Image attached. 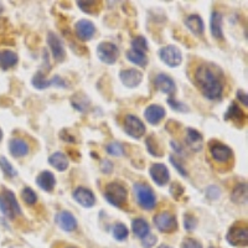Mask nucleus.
Returning <instances> with one entry per match:
<instances>
[{
	"mask_svg": "<svg viewBox=\"0 0 248 248\" xmlns=\"http://www.w3.org/2000/svg\"><path fill=\"white\" fill-rule=\"evenodd\" d=\"M194 79L203 97L210 101L221 99L223 93V77L217 66L202 63L195 70Z\"/></svg>",
	"mask_w": 248,
	"mask_h": 248,
	"instance_id": "obj_1",
	"label": "nucleus"
},
{
	"mask_svg": "<svg viewBox=\"0 0 248 248\" xmlns=\"http://www.w3.org/2000/svg\"><path fill=\"white\" fill-rule=\"evenodd\" d=\"M105 198L112 206L122 209L127 205V189L119 183H109L105 187Z\"/></svg>",
	"mask_w": 248,
	"mask_h": 248,
	"instance_id": "obj_2",
	"label": "nucleus"
},
{
	"mask_svg": "<svg viewBox=\"0 0 248 248\" xmlns=\"http://www.w3.org/2000/svg\"><path fill=\"white\" fill-rule=\"evenodd\" d=\"M134 195H136L137 202L144 210H153L156 206V198L148 184L144 183H137L134 184Z\"/></svg>",
	"mask_w": 248,
	"mask_h": 248,
	"instance_id": "obj_3",
	"label": "nucleus"
},
{
	"mask_svg": "<svg viewBox=\"0 0 248 248\" xmlns=\"http://www.w3.org/2000/svg\"><path fill=\"white\" fill-rule=\"evenodd\" d=\"M0 211L3 212L8 218L15 220L17 216L21 215V209L17 203L14 192L8 189H4L0 194Z\"/></svg>",
	"mask_w": 248,
	"mask_h": 248,
	"instance_id": "obj_4",
	"label": "nucleus"
},
{
	"mask_svg": "<svg viewBox=\"0 0 248 248\" xmlns=\"http://www.w3.org/2000/svg\"><path fill=\"white\" fill-rule=\"evenodd\" d=\"M209 152L212 160L220 164H227L233 158V152L231 148L218 140H211L209 143Z\"/></svg>",
	"mask_w": 248,
	"mask_h": 248,
	"instance_id": "obj_5",
	"label": "nucleus"
},
{
	"mask_svg": "<svg viewBox=\"0 0 248 248\" xmlns=\"http://www.w3.org/2000/svg\"><path fill=\"white\" fill-rule=\"evenodd\" d=\"M155 227L163 233H171L175 230L178 229V220L175 215H172L169 211L159 212L153 218Z\"/></svg>",
	"mask_w": 248,
	"mask_h": 248,
	"instance_id": "obj_6",
	"label": "nucleus"
},
{
	"mask_svg": "<svg viewBox=\"0 0 248 248\" xmlns=\"http://www.w3.org/2000/svg\"><path fill=\"white\" fill-rule=\"evenodd\" d=\"M159 57L169 67H178L183 62V54L180 48L174 45L164 46L159 50Z\"/></svg>",
	"mask_w": 248,
	"mask_h": 248,
	"instance_id": "obj_7",
	"label": "nucleus"
},
{
	"mask_svg": "<svg viewBox=\"0 0 248 248\" xmlns=\"http://www.w3.org/2000/svg\"><path fill=\"white\" fill-rule=\"evenodd\" d=\"M124 132L134 139H140L145 134V125L137 116L128 114L124 118Z\"/></svg>",
	"mask_w": 248,
	"mask_h": 248,
	"instance_id": "obj_8",
	"label": "nucleus"
},
{
	"mask_svg": "<svg viewBox=\"0 0 248 248\" xmlns=\"http://www.w3.org/2000/svg\"><path fill=\"white\" fill-rule=\"evenodd\" d=\"M97 56L106 65H113L119 57V48L112 43H102L97 47Z\"/></svg>",
	"mask_w": 248,
	"mask_h": 248,
	"instance_id": "obj_9",
	"label": "nucleus"
},
{
	"mask_svg": "<svg viewBox=\"0 0 248 248\" xmlns=\"http://www.w3.org/2000/svg\"><path fill=\"white\" fill-rule=\"evenodd\" d=\"M230 245L232 246H247L248 230L246 225H233L226 236Z\"/></svg>",
	"mask_w": 248,
	"mask_h": 248,
	"instance_id": "obj_10",
	"label": "nucleus"
},
{
	"mask_svg": "<svg viewBox=\"0 0 248 248\" xmlns=\"http://www.w3.org/2000/svg\"><path fill=\"white\" fill-rule=\"evenodd\" d=\"M32 82V86L37 90H46V88L51 87V86H57V87L61 88H67V85H66V82L61 78L60 76H55L52 78L47 79L44 77V75L41 72H36L35 76L32 77L31 79Z\"/></svg>",
	"mask_w": 248,
	"mask_h": 248,
	"instance_id": "obj_11",
	"label": "nucleus"
},
{
	"mask_svg": "<svg viewBox=\"0 0 248 248\" xmlns=\"http://www.w3.org/2000/svg\"><path fill=\"white\" fill-rule=\"evenodd\" d=\"M150 178L158 186L167 185L170 180V172L168 168L161 163H155L150 167Z\"/></svg>",
	"mask_w": 248,
	"mask_h": 248,
	"instance_id": "obj_12",
	"label": "nucleus"
},
{
	"mask_svg": "<svg viewBox=\"0 0 248 248\" xmlns=\"http://www.w3.org/2000/svg\"><path fill=\"white\" fill-rule=\"evenodd\" d=\"M119 77H121L122 83L128 88L138 87L143 81V74L136 68H127V70L121 71Z\"/></svg>",
	"mask_w": 248,
	"mask_h": 248,
	"instance_id": "obj_13",
	"label": "nucleus"
},
{
	"mask_svg": "<svg viewBox=\"0 0 248 248\" xmlns=\"http://www.w3.org/2000/svg\"><path fill=\"white\" fill-rule=\"evenodd\" d=\"M47 45L50 47L51 54H52V57H54L55 61L61 62L65 60V47L62 45V41L60 40V37L57 35H55L54 32H50L47 35Z\"/></svg>",
	"mask_w": 248,
	"mask_h": 248,
	"instance_id": "obj_14",
	"label": "nucleus"
},
{
	"mask_svg": "<svg viewBox=\"0 0 248 248\" xmlns=\"http://www.w3.org/2000/svg\"><path fill=\"white\" fill-rule=\"evenodd\" d=\"M75 31H76V36L78 37L81 41H88V40L92 39L94 32H96V28H94L92 21L82 19L76 23V25H75Z\"/></svg>",
	"mask_w": 248,
	"mask_h": 248,
	"instance_id": "obj_15",
	"label": "nucleus"
},
{
	"mask_svg": "<svg viewBox=\"0 0 248 248\" xmlns=\"http://www.w3.org/2000/svg\"><path fill=\"white\" fill-rule=\"evenodd\" d=\"M74 199L77 203H79L83 207H92L96 203V198L94 194L87 187H77L74 191Z\"/></svg>",
	"mask_w": 248,
	"mask_h": 248,
	"instance_id": "obj_16",
	"label": "nucleus"
},
{
	"mask_svg": "<svg viewBox=\"0 0 248 248\" xmlns=\"http://www.w3.org/2000/svg\"><path fill=\"white\" fill-rule=\"evenodd\" d=\"M185 143L194 152H200L203 147L202 134L194 128H187L185 134Z\"/></svg>",
	"mask_w": 248,
	"mask_h": 248,
	"instance_id": "obj_17",
	"label": "nucleus"
},
{
	"mask_svg": "<svg viewBox=\"0 0 248 248\" xmlns=\"http://www.w3.org/2000/svg\"><path fill=\"white\" fill-rule=\"evenodd\" d=\"M56 223L61 230L66 232H72L77 229V220L75 216L68 211H62L55 217Z\"/></svg>",
	"mask_w": 248,
	"mask_h": 248,
	"instance_id": "obj_18",
	"label": "nucleus"
},
{
	"mask_svg": "<svg viewBox=\"0 0 248 248\" xmlns=\"http://www.w3.org/2000/svg\"><path fill=\"white\" fill-rule=\"evenodd\" d=\"M155 87L158 88L161 93L164 94H174L176 91V86H175L174 79L167 74H159L154 79Z\"/></svg>",
	"mask_w": 248,
	"mask_h": 248,
	"instance_id": "obj_19",
	"label": "nucleus"
},
{
	"mask_svg": "<svg viewBox=\"0 0 248 248\" xmlns=\"http://www.w3.org/2000/svg\"><path fill=\"white\" fill-rule=\"evenodd\" d=\"M9 152L14 158H23L30 152L28 141L21 138H13L9 141Z\"/></svg>",
	"mask_w": 248,
	"mask_h": 248,
	"instance_id": "obj_20",
	"label": "nucleus"
},
{
	"mask_svg": "<svg viewBox=\"0 0 248 248\" xmlns=\"http://www.w3.org/2000/svg\"><path fill=\"white\" fill-rule=\"evenodd\" d=\"M144 117H145L148 123L155 125L165 117V109L159 105H150L144 110Z\"/></svg>",
	"mask_w": 248,
	"mask_h": 248,
	"instance_id": "obj_21",
	"label": "nucleus"
},
{
	"mask_svg": "<svg viewBox=\"0 0 248 248\" xmlns=\"http://www.w3.org/2000/svg\"><path fill=\"white\" fill-rule=\"evenodd\" d=\"M225 121H230L234 124H243L246 122V113L237 103L232 102L225 113Z\"/></svg>",
	"mask_w": 248,
	"mask_h": 248,
	"instance_id": "obj_22",
	"label": "nucleus"
},
{
	"mask_svg": "<svg viewBox=\"0 0 248 248\" xmlns=\"http://www.w3.org/2000/svg\"><path fill=\"white\" fill-rule=\"evenodd\" d=\"M36 184L41 190L50 192L54 190L56 179H55V175L52 172L48 171V170H45V171L39 174V176L36 178Z\"/></svg>",
	"mask_w": 248,
	"mask_h": 248,
	"instance_id": "obj_23",
	"label": "nucleus"
},
{
	"mask_svg": "<svg viewBox=\"0 0 248 248\" xmlns=\"http://www.w3.org/2000/svg\"><path fill=\"white\" fill-rule=\"evenodd\" d=\"M185 25L194 35H196V36H202L203 31H205V25H203L202 19L199 15H189L185 19Z\"/></svg>",
	"mask_w": 248,
	"mask_h": 248,
	"instance_id": "obj_24",
	"label": "nucleus"
},
{
	"mask_svg": "<svg viewBox=\"0 0 248 248\" xmlns=\"http://www.w3.org/2000/svg\"><path fill=\"white\" fill-rule=\"evenodd\" d=\"M210 29L211 34L215 39L221 40L223 39V30H222V14L220 12H212L211 21H210Z\"/></svg>",
	"mask_w": 248,
	"mask_h": 248,
	"instance_id": "obj_25",
	"label": "nucleus"
},
{
	"mask_svg": "<svg viewBox=\"0 0 248 248\" xmlns=\"http://www.w3.org/2000/svg\"><path fill=\"white\" fill-rule=\"evenodd\" d=\"M19 61V57L15 54L14 51L10 50H3L0 51V68L1 70H10V68L15 67Z\"/></svg>",
	"mask_w": 248,
	"mask_h": 248,
	"instance_id": "obj_26",
	"label": "nucleus"
},
{
	"mask_svg": "<svg viewBox=\"0 0 248 248\" xmlns=\"http://www.w3.org/2000/svg\"><path fill=\"white\" fill-rule=\"evenodd\" d=\"M48 163L51 164V167H54L55 169L59 170V171H65L68 168V165H70L68 158L66 156V154H63L62 152L54 153V154L48 158Z\"/></svg>",
	"mask_w": 248,
	"mask_h": 248,
	"instance_id": "obj_27",
	"label": "nucleus"
},
{
	"mask_svg": "<svg viewBox=\"0 0 248 248\" xmlns=\"http://www.w3.org/2000/svg\"><path fill=\"white\" fill-rule=\"evenodd\" d=\"M132 230L133 233L136 234L137 237H139V238H144L147 234L150 233L149 223L144 220V218H141V217H138L136 220H133Z\"/></svg>",
	"mask_w": 248,
	"mask_h": 248,
	"instance_id": "obj_28",
	"label": "nucleus"
},
{
	"mask_svg": "<svg viewBox=\"0 0 248 248\" xmlns=\"http://www.w3.org/2000/svg\"><path fill=\"white\" fill-rule=\"evenodd\" d=\"M231 200L237 205H245L247 202V184H238L233 189Z\"/></svg>",
	"mask_w": 248,
	"mask_h": 248,
	"instance_id": "obj_29",
	"label": "nucleus"
},
{
	"mask_svg": "<svg viewBox=\"0 0 248 248\" xmlns=\"http://www.w3.org/2000/svg\"><path fill=\"white\" fill-rule=\"evenodd\" d=\"M127 59L129 60L134 65L139 66V67H145L148 65V57L147 55L143 54V52H138V51H134V50H128L127 51Z\"/></svg>",
	"mask_w": 248,
	"mask_h": 248,
	"instance_id": "obj_30",
	"label": "nucleus"
},
{
	"mask_svg": "<svg viewBox=\"0 0 248 248\" xmlns=\"http://www.w3.org/2000/svg\"><path fill=\"white\" fill-rule=\"evenodd\" d=\"M112 234L117 241H124L128 238L129 231H128L127 226L123 225V223H121V222H118L112 227Z\"/></svg>",
	"mask_w": 248,
	"mask_h": 248,
	"instance_id": "obj_31",
	"label": "nucleus"
},
{
	"mask_svg": "<svg viewBox=\"0 0 248 248\" xmlns=\"http://www.w3.org/2000/svg\"><path fill=\"white\" fill-rule=\"evenodd\" d=\"M71 102H72V106H74L76 109H78L79 112H86L88 106H90V101H88L87 97H86L85 94H79V93L76 94L75 97H72Z\"/></svg>",
	"mask_w": 248,
	"mask_h": 248,
	"instance_id": "obj_32",
	"label": "nucleus"
},
{
	"mask_svg": "<svg viewBox=\"0 0 248 248\" xmlns=\"http://www.w3.org/2000/svg\"><path fill=\"white\" fill-rule=\"evenodd\" d=\"M99 4L101 3H98V1H77L78 8L87 14H97L99 12V8H101Z\"/></svg>",
	"mask_w": 248,
	"mask_h": 248,
	"instance_id": "obj_33",
	"label": "nucleus"
},
{
	"mask_svg": "<svg viewBox=\"0 0 248 248\" xmlns=\"http://www.w3.org/2000/svg\"><path fill=\"white\" fill-rule=\"evenodd\" d=\"M132 50L138 51L147 54L148 51V41L144 36H136L132 40Z\"/></svg>",
	"mask_w": 248,
	"mask_h": 248,
	"instance_id": "obj_34",
	"label": "nucleus"
},
{
	"mask_svg": "<svg viewBox=\"0 0 248 248\" xmlns=\"http://www.w3.org/2000/svg\"><path fill=\"white\" fill-rule=\"evenodd\" d=\"M21 199H23V201L28 206H32L36 203L37 195L31 187H25V189L21 191Z\"/></svg>",
	"mask_w": 248,
	"mask_h": 248,
	"instance_id": "obj_35",
	"label": "nucleus"
},
{
	"mask_svg": "<svg viewBox=\"0 0 248 248\" xmlns=\"http://www.w3.org/2000/svg\"><path fill=\"white\" fill-rule=\"evenodd\" d=\"M0 168H1L4 174H5L6 176H9V178H15L17 175V171L14 169V167H13L12 164H10V161H9L5 156H1V158H0Z\"/></svg>",
	"mask_w": 248,
	"mask_h": 248,
	"instance_id": "obj_36",
	"label": "nucleus"
},
{
	"mask_svg": "<svg viewBox=\"0 0 248 248\" xmlns=\"http://www.w3.org/2000/svg\"><path fill=\"white\" fill-rule=\"evenodd\" d=\"M108 154L113 155V156H122V155L125 154V150H124V147L118 141H113V143H109L106 147Z\"/></svg>",
	"mask_w": 248,
	"mask_h": 248,
	"instance_id": "obj_37",
	"label": "nucleus"
},
{
	"mask_svg": "<svg viewBox=\"0 0 248 248\" xmlns=\"http://www.w3.org/2000/svg\"><path fill=\"white\" fill-rule=\"evenodd\" d=\"M145 141H147V149L149 150L150 154L154 155V156H161V152L160 149H159V144L156 143V140H155L153 137H148Z\"/></svg>",
	"mask_w": 248,
	"mask_h": 248,
	"instance_id": "obj_38",
	"label": "nucleus"
},
{
	"mask_svg": "<svg viewBox=\"0 0 248 248\" xmlns=\"http://www.w3.org/2000/svg\"><path fill=\"white\" fill-rule=\"evenodd\" d=\"M196 225H198V220H196L192 215L186 214L185 216H184V227H185L187 231H192V230L196 229Z\"/></svg>",
	"mask_w": 248,
	"mask_h": 248,
	"instance_id": "obj_39",
	"label": "nucleus"
},
{
	"mask_svg": "<svg viewBox=\"0 0 248 248\" xmlns=\"http://www.w3.org/2000/svg\"><path fill=\"white\" fill-rule=\"evenodd\" d=\"M168 105H169L174 110H178V112H189V107H187L185 103L178 102L176 99L169 98L168 99Z\"/></svg>",
	"mask_w": 248,
	"mask_h": 248,
	"instance_id": "obj_40",
	"label": "nucleus"
},
{
	"mask_svg": "<svg viewBox=\"0 0 248 248\" xmlns=\"http://www.w3.org/2000/svg\"><path fill=\"white\" fill-rule=\"evenodd\" d=\"M170 194L175 200H179L184 195V187L179 183H172V185L170 186Z\"/></svg>",
	"mask_w": 248,
	"mask_h": 248,
	"instance_id": "obj_41",
	"label": "nucleus"
},
{
	"mask_svg": "<svg viewBox=\"0 0 248 248\" xmlns=\"http://www.w3.org/2000/svg\"><path fill=\"white\" fill-rule=\"evenodd\" d=\"M156 241H158L156 236L149 233L144 237V238H141V246H143V248H152L156 243Z\"/></svg>",
	"mask_w": 248,
	"mask_h": 248,
	"instance_id": "obj_42",
	"label": "nucleus"
},
{
	"mask_svg": "<svg viewBox=\"0 0 248 248\" xmlns=\"http://www.w3.org/2000/svg\"><path fill=\"white\" fill-rule=\"evenodd\" d=\"M170 161H171V164L174 165V168L176 170H178L179 172H180V175H183V176H185V178H187V171H186V169L184 168L183 164L180 163V161L178 160V159L175 158V156H170Z\"/></svg>",
	"mask_w": 248,
	"mask_h": 248,
	"instance_id": "obj_43",
	"label": "nucleus"
},
{
	"mask_svg": "<svg viewBox=\"0 0 248 248\" xmlns=\"http://www.w3.org/2000/svg\"><path fill=\"white\" fill-rule=\"evenodd\" d=\"M181 248H202V246L199 241L194 240V238H185L183 241Z\"/></svg>",
	"mask_w": 248,
	"mask_h": 248,
	"instance_id": "obj_44",
	"label": "nucleus"
},
{
	"mask_svg": "<svg viewBox=\"0 0 248 248\" xmlns=\"http://www.w3.org/2000/svg\"><path fill=\"white\" fill-rule=\"evenodd\" d=\"M101 170L105 172V174H109L113 170V164L110 163L109 160H103L101 164Z\"/></svg>",
	"mask_w": 248,
	"mask_h": 248,
	"instance_id": "obj_45",
	"label": "nucleus"
},
{
	"mask_svg": "<svg viewBox=\"0 0 248 248\" xmlns=\"http://www.w3.org/2000/svg\"><path fill=\"white\" fill-rule=\"evenodd\" d=\"M237 98L240 99V102H241V103H242L243 106H247V105H248L247 93L243 92L242 90H238V91H237Z\"/></svg>",
	"mask_w": 248,
	"mask_h": 248,
	"instance_id": "obj_46",
	"label": "nucleus"
},
{
	"mask_svg": "<svg viewBox=\"0 0 248 248\" xmlns=\"http://www.w3.org/2000/svg\"><path fill=\"white\" fill-rule=\"evenodd\" d=\"M171 147H172V149H174L176 153H183L181 145L179 143H176V141H174V140L171 141Z\"/></svg>",
	"mask_w": 248,
	"mask_h": 248,
	"instance_id": "obj_47",
	"label": "nucleus"
},
{
	"mask_svg": "<svg viewBox=\"0 0 248 248\" xmlns=\"http://www.w3.org/2000/svg\"><path fill=\"white\" fill-rule=\"evenodd\" d=\"M158 248H172V247H170V246H167V245H161V246H159Z\"/></svg>",
	"mask_w": 248,
	"mask_h": 248,
	"instance_id": "obj_48",
	"label": "nucleus"
},
{
	"mask_svg": "<svg viewBox=\"0 0 248 248\" xmlns=\"http://www.w3.org/2000/svg\"><path fill=\"white\" fill-rule=\"evenodd\" d=\"M1 138H3V130L0 129V140H1Z\"/></svg>",
	"mask_w": 248,
	"mask_h": 248,
	"instance_id": "obj_49",
	"label": "nucleus"
},
{
	"mask_svg": "<svg viewBox=\"0 0 248 248\" xmlns=\"http://www.w3.org/2000/svg\"><path fill=\"white\" fill-rule=\"evenodd\" d=\"M3 12V6H1V4H0V13Z\"/></svg>",
	"mask_w": 248,
	"mask_h": 248,
	"instance_id": "obj_50",
	"label": "nucleus"
},
{
	"mask_svg": "<svg viewBox=\"0 0 248 248\" xmlns=\"http://www.w3.org/2000/svg\"><path fill=\"white\" fill-rule=\"evenodd\" d=\"M65 248H76V247H71V246H70V247H65Z\"/></svg>",
	"mask_w": 248,
	"mask_h": 248,
	"instance_id": "obj_51",
	"label": "nucleus"
},
{
	"mask_svg": "<svg viewBox=\"0 0 248 248\" xmlns=\"http://www.w3.org/2000/svg\"><path fill=\"white\" fill-rule=\"evenodd\" d=\"M209 248H216V247H212V246H211V247H209Z\"/></svg>",
	"mask_w": 248,
	"mask_h": 248,
	"instance_id": "obj_52",
	"label": "nucleus"
}]
</instances>
